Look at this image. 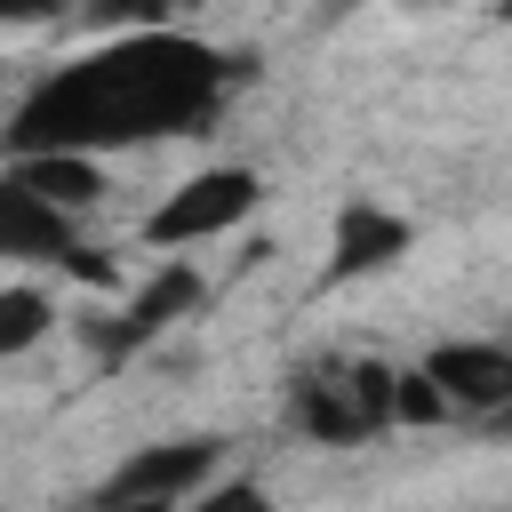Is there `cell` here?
<instances>
[{"mask_svg":"<svg viewBox=\"0 0 512 512\" xmlns=\"http://www.w3.org/2000/svg\"><path fill=\"white\" fill-rule=\"evenodd\" d=\"M232 64L192 40V32H128L64 72H48L16 120H8V144L16 152H104V144H144V136H168V128H192L200 112H216Z\"/></svg>","mask_w":512,"mask_h":512,"instance_id":"cell-1","label":"cell"},{"mask_svg":"<svg viewBox=\"0 0 512 512\" xmlns=\"http://www.w3.org/2000/svg\"><path fill=\"white\" fill-rule=\"evenodd\" d=\"M256 200H264L256 168H200V176H184V184L144 216V240H152V248H200V240H224V232H240V224L256 216Z\"/></svg>","mask_w":512,"mask_h":512,"instance_id":"cell-2","label":"cell"},{"mask_svg":"<svg viewBox=\"0 0 512 512\" xmlns=\"http://www.w3.org/2000/svg\"><path fill=\"white\" fill-rule=\"evenodd\" d=\"M208 304V280H200V264H184V256H168V264H152L144 280H136V296H120V312L112 320H96L88 336H96V352L104 360H120V352H144V344H160L176 320H192Z\"/></svg>","mask_w":512,"mask_h":512,"instance_id":"cell-3","label":"cell"},{"mask_svg":"<svg viewBox=\"0 0 512 512\" xmlns=\"http://www.w3.org/2000/svg\"><path fill=\"white\" fill-rule=\"evenodd\" d=\"M216 456H224V440H208V432L152 440V448H136V456L104 480V504H168V512H176L192 488L216 480Z\"/></svg>","mask_w":512,"mask_h":512,"instance_id":"cell-4","label":"cell"},{"mask_svg":"<svg viewBox=\"0 0 512 512\" xmlns=\"http://www.w3.org/2000/svg\"><path fill=\"white\" fill-rule=\"evenodd\" d=\"M408 248H416V232H408L400 208H384V200H344L336 224H328V288L368 280V272H392Z\"/></svg>","mask_w":512,"mask_h":512,"instance_id":"cell-5","label":"cell"},{"mask_svg":"<svg viewBox=\"0 0 512 512\" xmlns=\"http://www.w3.org/2000/svg\"><path fill=\"white\" fill-rule=\"evenodd\" d=\"M424 376L440 384V400L448 408H504L512 400V352L504 344H480V336H456V344H440L432 360H424Z\"/></svg>","mask_w":512,"mask_h":512,"instance_id":"cell-6","label":"cell"},{"mask_svg":"<svg viewBox=\"0 0 512 512\" xmlns=\"http://www.w3.org/2000/svg\"><path fill=\"white\" fill-rule=\"evenodd\" d=\"M8 184L32 192V200L56 208V216H88V208L104 200V160H88V152H16Z\"/></svg>","mask_w":512,"mask_h":512,"instance_id":"cell-7","label":"cell"},{"mask_svg":"<svg viewBox=\"0 0 512 512\" xmlns=\"http://www.w3.org/2000/svg\"><path fill=\"white\" fill-rule=\"evenodd\" d=\"M80 240H72V216L40 208L32 192H16L0 176V264H64Z\"/></svg>","mask_w":512,"mask_h":512,"instance_id":"cell-8","label":"cell"},{"mask_svg":"<svg viewBox=\"0 0 512 512\" xmlns=\"http://www.w3.org/2000/svg\"><path fill=\"white\" fill-rule=\"evenodd\" d=\"M296 424H304L312 440H360V432H368V416H360V400L344 392V376H304V384H296Z\"/></svg>","mask_w":512,"mask_h":512,"instance_id":"cell-9","label":"cell"},{"mask_svg":"<svg viewBox=\"0 0 512 512\" xmlns=\"http://www.w3.org/2000/svg\"><path fill=\"white\" fill-rule=\"evenodd\" d=\"M48 328H56V296H48V288H32V280L0 288V360L32 352V344H40Z\"/></svg>","mask_w":512,"mask_h":512,"instance_id":"cell-10","label":"cell"},{"mask_svg":"<svg viewBox=\"0 0 512 512\" xmlns=\"http://www.w3.org/2000/svg\"><path fill=\"white\" fill-rule=\"evenodd\" d=\"M456 408L440 400V384L424 368H392V400H384V424H448Z\"/></svg>","mask_w":512,"mask_h":512,"instance_id":"cell-11","label":"cell"},{"mask_svg":"<svg viewBox=\"0 0 512 512\" xmlns=\"http://www.w3.org/2000/svg\"><path fill=\"white\" fill-rule=\"evenodd\" d=\"M192 8L200 0H96V16L120 32H176V16H192Z\"/></svg>","mask_w":512,"mask_h":512,"instance_id":"cell-12","label":"cell"},{"mask_svg":"<svg viewBox=\"0 0 512 512\" xmlns=\"http://www.w3.org/2000/svg\"><path fill=\"white\" fill-rule=\"evenodd\" d=\"M176 512H280V496L256 488V480H208V488H192Z\"/></svg>","mask_w":512,"mask_h":512,"instance_id":"cell-13","label":"cell"},{"mask_svg":"<svg viewBox=\"0 0 512 512\" xmlns=\"http://www.w3.org/2000/svg\"><path fill=\"white\" fill-rule=\"evenodd\" d=\"M64 0H0V24H48Z\"/></svg>","mask_w":512,"mask_h":512,"instance_id":"cell-14","label":"cell"},{"mask_svg":"<svg viewBox=\"0 0 512 512\" xmlns=\"http://www.w3.org/2000/svg\"><path fill=\"white\" fill-rule=\"evenodd\" d=\"M96 512H168V504H104V496H96Z\"/></svg>","mask_w":512,"mask_h":512,"instance_id":"cell-15","label":"cell"}]
</instances>
